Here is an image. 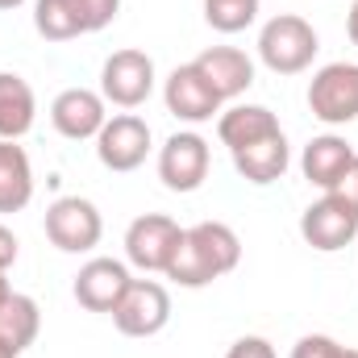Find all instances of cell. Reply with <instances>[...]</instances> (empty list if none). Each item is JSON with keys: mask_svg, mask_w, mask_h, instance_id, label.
<instances>
[{"mask_svg": "<svg viewBox=\"0 0 358 358\" xmlns=\"http://www.w3.org/2000/svg\"><path fill=\"white\" fill-rule=\"evenodd\" d=\"M192 63H196V71L213 84V92H217L221 100H238L242 92L255 88V59H250L246 50H238V46H208V50H200Z\"/></svg>", "mask_w": 358, "mask_h": 358, "instance_id": "9a60e30c", "label": "cell"}, {"mask_svg": "<svg viewBox=\"0 0 358 358\" xmlns=\"http://www.w3.org/2000/svg\"><path fill=\"white\" fill-rule=\"evenodd\" d=\"M225 358H275V346H271L267 338H259V334H246V338H238L229 346Z\"/></svg>", "mask_w": 358, "mask_h": 358, "instance_id": "cb8c5ba5", "label": "cell"}, {"mask_svg": "<svg viewBox=\"0 0 358 358\" xmlns=\"http://www.w3.org/2000/svg\"><path fill=\"white\" fill-rule=\"evenodd\" d=\"M317 50H321L317 29L304 17H296V13H275L267 25L259 29V59L275 76H300V71H308L313 59H317Z\"/></svg>", "mask_w": 358, "mask_h": 358, "instance_id": "7a4b0ae2", "label": "cell"}, {"mask_svg": "<svg viewBox=\"0 0 358 358\" xmlns=\"http://www.w3.org/2000/svg\"><path fill=\"white\" fill-rule=\"evenodd\" d=\"M17 255H21V242H17V234L8 229V225H0V271H8L17 263Z\"/></svg>", "mask_w": 358, "mask_h": 358, "instance_id": "484cf974", "label": "cell"}, {"mask_svg": "<svg viewBox=\"0 0 358 358\" xmlns=\"http://www.w3.org/2000/svg\"><path fill=\"white\" fill-rule=\"evenodd\" d=\"M117 13L121 0H34V29L46 42H71L108 29Z\"/></svg>", "mask_w": 358, "mask_h": 358, "instance_id": "3957f363", "label": "cell"}, {"mask_svg": "<svg viewBox=\"0 0 358 358\" xmlns=\"http://www.w3.org/2000/svg\"><path fill=\"white\" fill-rule=\"evenodd\" d=\"M263 0H204V21L217 34H242L259 21Z\"/></svg>", "mask_w": 358, "mask_h": 358, "instance_id": "7402d4cb", "label": "cell"}, {"mask_svg": "<svg viewBox=\"0 0 358 358\" xmlns=\"http://www.w3.org/2000/svg\"><path fill=\"white\" fill-rule=\"evenodd\" d=\"M108 121V100L92 88H63L50 100V125L67 142H96V134Z\"/></svg>", "mask_w": 358, "mask_h": 358, "instance_id": "5bb4252c", "label": "cell"}, {"mask_svg": "<svg viewBox=\"0 0 358 358\" xmlns=\"http://www.w3.org/2000/svg\"><path fill=\"white\" fill-rule=\"evenodd\" d=\"M329 196H338L342 204H350V208L358 213V159L346 167V171H342V179L329 187Z\"/></svg>", "mask_w": 358, "mask_h": 358, "instance_id": "d4e9b609", "label": "cell"}, {"mask_svg": "<svg viewBox=\"0 0 358 358\" xmlns=\"http://www.w3.org/2000/svg\"><path fill=\"white\" fill-rule=\"evenodd\" d=\"M34 200V167L25 146L0 138V213H21Z\"/></svg>", "mask_w": 358, "mask_h": 358, "instance_id": "44dd1931", "label": "cell"}, {"mask_svg": "<svg viewBox=\"0 0 358 358\" xmlns=\"http://www.w3.org/2000/svg\"><path fill=\"white\" fill-rule=\"evenodd\" d=\"M13 296V287H8V271H0V304Z\"/></svg>", "mask_w": 358, "mask_h": 358, "instance_id": "83f0119b", "label": "cell"}, {"mask_svg": "<svg viewBox=\"0 0 358 358\" xmlns=\"http://www.w3.org/2000/svg\"><path fill=\"white\" fill-rule=\"evenodd\" d=\"M150 125L138 117V113H113L104 121V129L96 134V159L104 171L113 176H125V171H138L150 155Z\"/></svg>", "mask_w": 358, "mask_h": 358, "instance_id": "ba28073f", "label": "cell"}, {"mask_svg": "<svg viewBox=\"0 0 358 358\" xmlns=\"http://www.w3.org/2000/svg\"><path fill=\"white\" fill-rule=\"evenodd\" d=\"M242 263V238L225 225V221H200L192 229H183L176 259L167 263V279L179 287H208L213 279L229 275Z\"/></svg>", "mask_w": 358, "mask_h": 358, "instance_id": "6da1fadb", "label": "cell"}, {"mask_svg": "<svg viewBox=\"0 0 358 358\" xmlns=\"http://www.w3.org/2000/svg\"><path fill=\"white\" fill-rule=\"evenodd\" d=\"M179 238H183V225L171 221L167 213H142L125 229V259L129 267L146 271V275H163L167 263L176 259Z\"/></svg>", "mask_w": 358, "mask_h": 358, "instance_id": "52a82bcc", "label": "cell"}, {"mask_svg": "<svg viewBox=\"0 0 358 358\" xmlns=\"http://www.w3.org/2000/svg\"><path fill=\"white\" fill-rule=\"evenodd\" d=\"M129 283H134V275H129V267L121 259H88L80 267V275H76V283H71V296H76L80 308L113 317V308L121 304Z\"/></svg>", "mask_w": 358, "mask_h": 358, "instance_id": "4fadbf2b", "label": "cell"}, {"mask_svg": "<svg viewBox=\"0 0 358 358\" xmlns=\"http://www.w3.org/2000/svg\"><path fill=\"white\" fill-rule=\"evenodd\" d=\"M0 358H13V355H8V350H4V346H0Z\"/></svg>", "mask_w": 358, "mask_h": 358, "instance_id": "f546056e", "label": "cell"}, {"mask_svg": "<svg viewBox=\"0 0 358 358\" xmlns=\"http://www.w3.org/2000/svg\"><path fill=\"white\" fill-rule=\"evenodd\" d=\"M155 80H159L155 76V59L146 50L125 46V50H113L104 59V67H100V96L108 104H117V108L129 113V108H138V104L150 100Z\"/></svg>", "mask_w": 358, "mask_h": 358, "instance_id": "5b68a950", "label": "cell"}, {"mask_svg": "<svg viewBox=\"0 0 358 358\" xmlns=\"http://www.w3.org/2000/svg\"><path fill=\"white\" fill-rule=\"evenodd\" d=\"M25 0H0V13H13V8H21Z\"/></svg>", "mask_w": 358, "mask_h": 358, "instance_id": "f1b7e54d", "label": "cell"}, {"mask_svg": "<svg viewBox=\"0 0 358 358\" xmlns=\"http://www.w3.org/2000/svg\"><path fill=\"white\" fill-rule=\"evenodd\" d=\"M300 238L313 250H321V255H338L358 238V213L350 204H342L338 196L325 192L321 200H313L300 213Z\"/></svg>", "mask_w": 358, "mask_h": 358, "instance_id": "8fae6325", "label": "cell"}, {"mask_svg": "<svg viewBox=\"0 0 358 358\" xmlns=\"http://www.w3.org/2000/svg\"><path fill=\"white\" fill-rule=\"evenodd\" d=\"M38 329H42V308H38V300L25 296V292H13V296L0 304V346L13 358H21L34 346Z\"/></svg>", "mask_w": 358, "mask_h": 358, "instance_id": "ffe728a7", "label": "cell"}, {"mask_svg": "<svg viewBox=\"0 0 358 358\" xmlns=\"http://www.w3.org/2000/svg\"><path fill=\"white\" fill-rule=\"evenodd\" d=\"M346 38L358 46V0L350 4V13H346Z\"/></svg>", "mask_w": 358, "mask_h": 358, "instance_id": "4316f807", "label": "cell"}, {"mask_svg": "<svg viewBox=\"0 0 358 358\" xmlns=\"http://www.w3.org/2000/svg\"><path fill=\"white\" fill-rule=\"evenodd\" d=\"M271 134H279V117L267 104H229L217 117V138L229 155L242 146H255L259 138H271Z\"/></svg>", "mask_w": 358, "mask_h": 358, "instance_id": "e0dca14e", "label": "cell"}, {"mask_svg": "<svg viewBox=\"0 0 358 358\" xmlns=\"http://www.w3.org/2000/svg\"><path fill=\"white\" fill-rule=\"evenodd\" d=\"M171 321V292L159 279H134L121 304L113 308V325L125 338H155Z\"/></svg>", "mask_w": 358, "mask_h": 358, "instance_id": "9c48e42d", "label": "cell"}, {"mask_svg": "<svg viewBox=\"0 0 358 358\" xmlns=\"http://www.w3.org/2000/svg\"><path fill=\"white\" fill-rule=\"evenodd\" d=\"M208 163H213V150L196 129H179L159 146V179L167 192H179V196L196 192L208 179Z\"/></svg>", "mask_w": 358, "mask_h": 358, "instance_id": "30bf717a", "label": "cell"}, {"mask_svg": "<svg viewBox=\"0 0 358 358\" xmlns=\"http://www.w3.org/2000/svg\"><path fill=\"white\" fill-rule=\"evenodd\" d=\"M287 163H292V146H287L283 129L271 134V138H259L255 146L234 150V167H238V176L246 179V183H259V187H267V183H275V179H283Z\"/></svg>", "mask_w": 358, "mask_h": 358, "instance_id": "ac0fdd59", "label": "cell"}, {"mask_svg": "<svg viewBox=\"0 0 358 358\" xmlns=\"http://www.w3.org/2000/svg\"><path fill=\"white\" fill-rule=\"evenodd\" d=\"M34 117H38V96L29 80H21L17 71H0V138L21 142L34 129Z\"/></svg>", "mask_w": 358, "mask_h": 358, "instance_id": "d6986e66", "label": "cell"}, {"mask_svg": "<svg viewBox=\"0 0 358 358\" xmlns=\"http://www.w3.org/2000/svg\"><path fill=\"white\" fill-rule=\"evenodd\" d=\"M163 104H167V113L176 121H183V125H204V121L221 117V104L225 100L196 71V63H183V67H176L163 80Z\"/></svg>", "mask_w": 358, "mask_h": 358, "instance_id": "7c38bea8", "label": "cell"}, {"mask_svg": "<svg viewBox=\"0 0 358 358\" xmlns=\"http://www.w3.org/2000/svg\"><path fill=\"white\" fill-rule=\"evenodd\" d=\"M287 358H346V346L334 342L329 334H304V338L292 346Z\"/></svg>", "mask_w": 358, "mask_h": 358, "instance_id": "603a6c76", "label": "cell"}, {"mask_svg": "<svg viewBox=\"0 0 358 358\" xmlns=\"http://www.w3.org/2000/svg\"><path fill=\"white\" fill-rule=\"evenodd\" d=\"M308 113L321 125L358 121V63H325L308 80Z\"/></svg>", "mask_w": 358, "mask_h": 358, "instance_id": "8992f818", "label": "cell"}, {"mask_svg": "<svg viewBox=\"0 0 358 358\" xmlns=\"http://www.w3.org/2000/svg\"><path fill=\"white\" fill-rule=\"evenodd\" d=\"M104 238V217L88 196H59L46 208V242L63 255H88Z\"/></svg>", "mask_w": 358, "mask_h": 358, "instance_id": "277c9868", "label": "cell"}, {"mask_svg": "<svg viewBox=\"0 0 358 358\" xmlns=\"http://www.w3.org/2000/svg\"><path fill=\"white\" fill-rule=\"evenodd\" d=\"M355 159H358V150L342 138V134H321V138H313V142L304 146V155H300V171H304V179H308L313 187L329 192Z\"/></svg>", "mask_w": 358, "mask_h": 358, "instance_id": "2e32d148", "label": "cell"}]
</instances>
